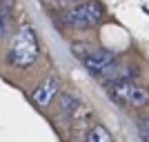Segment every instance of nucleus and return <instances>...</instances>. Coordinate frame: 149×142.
I'll return each instance as SVG.
<instances>
[{
    "label": "nucleus",
    "mask_w": 149,
    "mask_h": 142,
    "mask_svg": "<svg viewBox=\"0 0 149 142\" xmlns=\"http://www.w3.org/2000/svg\"><path fill=\"white\" fill-rule=\"evenodd\" d=\"M38 53H40V44H38L33 27L22 25L18 33L13 36V42L9 47V62L18 69H27L36 62Z\"/></svg>",
    "instance_id": "f257e3e1"
},
{
    "label": "nucleus",
    "mask_w": 149,
    "mask_h": 142,
    "mask_svg": "<svg viewBox=\"0 0 149 142\" xmlns=\"http://www.w3.org/2000/svg\"><path fill=\"white\" fill-rule=\"evenodd\" d=\"M87 142H113V136L109 133L107 127L96 124V127H91V131L87 133Z\"/></svg>",
    "instance_id": "0eeeda50"
},
{
    "label": "nucleus",
    "mask_w": 149,
    "mask_h": 142,
    "mask_svg": "<svg viewBox=\"0 0 149 142\" xmlns=\"http://www.w3.org/2000/svg\"><path fill=\"white\" fill-rule=\"evenodd\" d=\"M56 93H58V78L56 76H49V78H45V80L33 89L31 100H33L38 107H47L51 100H54Z\"/></svg>",
    "instance_id": "423d86ee"
},
{
    "label": "nucleus",
    "mask_w": 149,
    "mask_h": 142,
    "mask_svg": "<svg viewBox=\"0 0 149 142\" xmlns=\"http://www.w3.org/2000/svg\"><path fill=\"white\" fill-rule=\"evenodd\" d=\"M80 60L93 76H102L107 69L116 62V56H113L111 51H107V49H93V47H89L87 53H85Z\"/></svg>",
    "instance_id": "20e7f679"
},
{
    "label": "nucleus",
    "mask_w": 149,
    "mask_h": 142,
    "mask_svg": "<svg viewBox=\"0 0 149 142\" xmlns=\"http://www.w3.org/2000/svg\"><path fill=\"white\" fill-rule=\"evenodd\" d=\"M58 2H71V0H58Z\"/></svg>",
    "instance_id": "1a4fd4ad"
},
{
    "label": "nucleus",
    "mask_w": 149,
    "mask_h": 142,
    "mask_svg": "<svg viewBox=\"0 0 149 142\" xmlns=\"http://www.w3.org/2000/svg\"><path fill=\"white\" fill-rule=\"evenodd\" d=\"M136 76H138V67H136V64H131V62H118V60H116L111 67L107 69L102 76H98V78H102V82L109 87V85H116V82L134 80Z\"/></svg>",
    "instance_id": "39448f33"
},
{
    "label": "nucleus",
    "mask_w": 149,
    "mask_h": 142,
    "mask_svg": "<svg viewBox=\"0 0 149 142\" xmlns=\"http://www.w3.org/2000/svg\"><path fill=\"white\" fill-rule=\"evenodd\" d=\"M138 136L143 142H149V116L138 118Z\"/></svg>",
    "instance_id": "6e6552de"
},
{
    "label": "nucleus",
    "mask_w": 149,
    "mask_h": 142,
    "mask_svg": "<svg viewBox=\"0 0 149 142\" xmlns=\"http://www.w3.org/2000/svg\"><path fill=\"white\" fill-rule=\"evenodd\" d=\"M102 16H105V9H102V5L98 0H87V2H80L74 9H69L67 16H65V22L71 29L85 31V29L96 27L102 20Z\"/></svg>",
    "instance_id": "f03ea898"
},
{
    "label": "nucleus",
    "mask_w": 149,
    "mask_h": 142,
    "mask_svg": "<svg viewBox=\"0 0 149 142\" xmlns=\"http://www.w3.org/2000/svg\"><path fill=\"white\" fill-rule=\"evenodd\" d=\"M109 96H111L113 102L131 107V109H140V107H145L149 102V89L134 80L109 85Z\"/></svg>",
    "instance_id": "7ed1b4c3"
}]
</instances>
